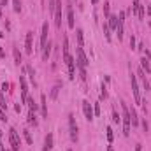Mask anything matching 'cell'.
Listing matches in <instances>:
<instances>
[{
	"mask_svg": "<svg viewBox=\"0 0 151 151\" xmlns=\"http://www.w3.org/2000/svg\"><path fill=\"white\" fill-rule=\"evenodd\" d=\"M121 109H123V135H130V111H128V105L125 102H121Z\"/></svg>",
	"mask_w": 151,
	"mask_h": 151,
	"instance_id": "obj_1",
	"label": "cell"
},
{
	"mask_svg": "<svg viewBox=\"0 0 151 151\" xmlns=\"http://www.w3.org/2000/svg\"><path fill=\"white\" fill-rule=\"evenodd\" d=\"M130 84H132V93L135 98V104H141V90H139V83H137V76L132 72L130 74Z\"/></svg>",
	"mask_w": 151,
	"mask_h": 151,
	"instance_id": "obj_2",
	"label": "cell"
},
{
	"mask_svg": "<svg viewBox=\"0 0 151 151\" xmlns=\"http://www.w3.org/2000/svg\"><path fill=\"white\" fill-rule=\"evenodd\" d=\"M63 60H65L67 69H69V79H74L76 77V58L72 55H65Z\"/></svg>",
	"mask_w": 151,
	"mask_h": 151,
	"instance_id": "obj_3",
	"label": "cell"
},
{
	"mask_svg": "<svg viewBox=\"0 0 151 151\" xmlns=\"http://www.w3.org/2000/svg\"><path fill=\"white\" fill-rule=\"evenodd\" d=\"M9 141H11L12 151H19V135H18L16 128H11V130H9Z\"/></svg>",
	"mask_w": 151,
	"mask_h": 151,
	"instance_id": "obj_4",
	"label": "cell"
},
{
	"mask_svg": "<svg viewBox=\"0 0 151 151\" xmlns=\"http://www.w3.org/2000/svg\"><path fill=\"white\" fill-rule=\"evenodd\" d=\"M76 53H77V67L79 69H86V65H88V58H86V55H84V49L77 46Z\"/></svg>",
	"mask_w": 151,
	"mask_h": 151,
	"instance_id": "obj_5",
	"label": "cell"
},
{
	"mask_svg": "<svg viewBox=\"0 0 151 151\" xmlns=\"http://www.w3.org/2000/svg\"><path fill=\"white\" fill-rule=\"evenodd\" d=\"M55 25L56 28H61V0H56L55 5Z\"/></svg>",
	"mask_w": 151,
	"mask_h": 151,
	"instance_id": "obj_6",
	"label": "cell"
},
{
	"mask_svg": "<svg viewBox=\"0 0 151 151\" xmlns=\"http://www.w3.org/2000/svg\"><path fill=\"white\" fill-rule=\"evenodd\" d=\"M83 113H84V118L88 120V121H92V120H93V116H95L93 107L90 105V102H88V100H83Z\"/></svg>",
	"mask_w": 151,
	"mask_h": 151,
	"instance_id": "obj_7",
	"label": "cell"
},
{
	"mask_svg": "<svg viewBox=\"0 0 151 151\" xmlns=\"http://www.w3.org/2000/svg\"><path fill=\"white\" fill-rule=\"evenodd\" d=\"M69 128H70V139L76 142L77 141V125H76L74 114H69Z\"/></svg>",
	"mask_w": 151,
	"mask_h": 151,
	"instance_id": "obj_8",
	"label": "cell"
},
{
	"mask_svg": "<svg viewBox=\"0 0 151 151\" xmlns=\"http://www.w3.org/2000/svg\"><path fill=\"white\" fill-rule=\"evenodd\" d=\"M19 84H21V102H27L28 98V84L25 76H19Z\"/></svg>",
	"mask_w": 151,
	"mask_h": 151,
	"instance_id": "obj_9",
	"label": "cell"
},
{
	"mask_svg": "<svg viewBox=\"0 0 151 151\" xmlns=\"http://www.w3.org/2000/svg\"><path fill=\"white\" fill-rule=\"evenodd\" d=\"M25 51H27V55H32V51H33V32H27V39H25Z\"/></svg>",
	"mask_w": 151,
	"mask_h": 151,
	"instance_id": "obj_10",
	"label": "cell"
},
{
	"mask_svg": "<svg viewBox=\"0 0 151 151\" xmlns=\"http://www.w3.org/2000/svg\"><path fill=\"white\" fill-rule=\"evenodd\" d=\"M48 33H49V25L44 23V25H42V32H40V48H44L49 42L48 40Z\"/></svg>",
	"mask_w": 151,
	"mask_h": 151,
	"instance_id": "obj_11",
	"label": "cell"
},
{
	"mask_svg": "<svg viewBox=\"0 0 151 151\" xmlns=\"http://www.w3.org/2000/svg\"><path fill=\"white\" fill-rule=\"evenodd\" d=\"M67 27L69 28H74L76 27V23H74V11H72L70 5H67Z\"/></svg>",
	"mask_w": 151,
	"mask_h": 151,
	"instance_id": "obj_12",
	"label": "cell"
},
{
	"mask_svg": "<svg viewBox=\"0 0 151 151\" xmlns=\"http://www.w3.org/2000/svg\"><path fill=\"white\" fill-rule=\"evenodd\" d=\"M53 149V134H48L46 139H44V148L42 151H51Z\"/></svg>",
	"mask_w": 151,
	"mask_h": 151,
	"instance_id": "obj_13",
	"label": "cell"
},
{
	"mask_svg": "<svg viewBox=\"0 0 151 151\" xmlns=\"http://www.w3.org/2000/svg\"><path fill=\"white\" fill-rule=\"evenodd\" d=\"M128 111H130V123H132L134 126H137V125H139V116H137V111L134 109V107H128Z\"/></svg>",
	"mask_w": 151,
	"mask_h": 151,
	"instance_id": "obj_14",
	"label": "cell"
},
{
	"mask_svg": "<svg viewBox=\"0 0 151 151\" xmlns=\"http://www.w3.org/2000/svg\"><path fill=\"white\" fill-rule=\"evenodd\" d=\"M137 77H141V81H142V84H144V90L148 92L149 90V83H148V79H146V74H144V70L141 69V70H137V74H135Z\"/></svg>",
	"mask_w": 151,
	"mask_h": 151,
	"instance_id": "obj_15",
	"label": "cell"
},
{
	"mask_svg": "<svg viewBox=\"0 0 151 151\" xmlns=\"http://www.w3.org/2000/svg\"><path fill=\"white\" fill-rule=\"evenodd\" d=\"M40 111H42V116L48 118V104H46V95L40 97Z\"/></svg>",
	"mask_w": 151,
	"mask_h": 151,
	"instance_id": "obj_16",
	"label": "cell"
},
{
	"mask_svg": "<svg viewBox=\"0 0 151 151\" xmlns=\"http://www.w3.org/2000/svg\"><path fill=\"white\" fill-rule=\"evenodd\" d=\"M107 25H109V28L116 30V28H118V16L111 14V16H109V23H107Z\"/></svg>",
	"mask_w": 151,
	"mask_h": 151,
	"instance_id": "obj_17",
	"label": "cell"
},
{
	"mask_svg": "<svg viewBox=\"0 0 151 151\" xmlns=\"http://www.w3.org/2000/svg\"><path fill=\"white\" fill-rule=\"evenodd\" d=\"M49 55H51V44L48 42V44L42 48V58H44V60H49Z\"/></svg>",
	"mask_w": 151,
	"mask_h": 151,
	"instance_id": "obj_18",
	"label": "cell"
},
{
	"mask_svg": "<svg viewBox=\"0 0 151 151\" xmlns=\"http://www.w3.org/2000/svg\"><path fill=\"white\" fill-rule=\"evenodd\" d=\"M25 70L28 72V77H30V81L35 84V70H33V67H32V65H25Z\"/></svg>",
	"mask_w": 151,
	"mask_h": 151,
	"instance_id": "obj_19",
	"label": "cell"
},
{
	"mask_svg": "<svg viewBox=\"0 0 151 151\" xmlns=\"http://www.w3.org/2000/svg\"><path fill=\"white\" fill-rule=\"evenodd\" d=\"M76 35H77V46H79V48H83V46H84V37H83V30H81V28H77V30H76Z\"/></svg>",
	"mask_w": 151,
	"mask_h": 151,
	"instance_id": "obj_20",
	"label": "cell"
},
{
	"mask_svg": "<svg viewBox=\"0 0 151 151\" xmlns=\"http://www.w3.org/2000/svg\"><path fill=\"white\" fill-rule=\"evenodd\" d=\"M141 67H142V70H144L146 74H149V72H151V65H149V61H148L146 58H142V60H141Z\"/></svg>",
	"mask_w": 151,
	"mask_h": 151,
	"instance_id": "obj_21",
	"label": "cell"
},
{
	"mask_svg": "<svg viewBox=\"0 0 151 151\" xmlns=\"http://www.w3.org/2000/svg\"><path fill=\"white\" fill-rule=\"evenodd\" d=\"M27 104H28V109H30V111H33V113L37 111V104H35V100H33L32 97L27 98Z\"/></svg>",
	"mask_w": 151,
	"mask_h": 151,
	"instance_id": "obj_22",
	"label": "cell"
},
{
	"mask_svg": "<svg viewBox=\"0 0 151 151\" xmlns=\"http://www.w3.org/2000/svg\"><path fill=\"white\" fill-rule=\"evenodd\" d=\"M60 86H61V84H60V83H56V84H55V86H53V90H51V95H49V97H51V98H53V100H55V98H56V97H58V92H60Z\"/></svg>",
	"mask_w": 151,
	"mask_h": 151,
	"instance_id": "obj_23",
	"label": "cell"
},
{
	"mask_svg": "<svg viewBox=\"0 0 151 151\" xmlns=\"http://www.w3.org/2000/svg\"><path fill=\"white\" fill-rule=\"evenodd\" d=\"M12 53H14V63H16V65H19V63H21V53L18 51V48H14Z\"/></svg>",
	"mask_w": 151,
	"mask_h": 151,
	"instance_id": "obj_24",
	"label": "cell"
},
{
	"mask_svg": "<svg viewBox=\"0 0 151 151\" xmlns=\"http://www.w3.org/2000/svg\"><path fill=\"white\" fill-rule=\"evenodd\" d=\"M28 123H30V125H33V126L37 125V116H35V113H33V111H30V113H28Z\"/></svg>",
	"mask_w": 151,
	"mask_h": 151,
	"instance_id": "obj_25",
	"label": "cell"
},
{
	"mask_svg": "<svg viewBox=\"0 0 151 151\" xmlns=\"http://www.w3.org/2000/svg\"><path fill=\"white\" fill-rule=\"evenodd\" d=\"M65 55H70L69 53V39H67V35L63 37V56H65Z\"/></svg>",
	"mask_w": 151,
	"mask_h": 151,
	"instance_id": "obj_26",
	"label": "cell"
},
{
	"mask_svg": "<svg viewBox=\"0 0 151 151\" xmlns=\"http://www.w3.org/2000/svg\"><path fill=\"white\" fill-rule=\"evenodd\" d=\"M12 7L14 12H21V0H12Z\"/></svg>",
	"mask_w": 151,
	"mask_h": 151,
	"instance_id": "obj_27",
	"label": "cell"
},
{
	"mask_svg": "<svg viewBox=\"0 0 151 151\" xmlns=\"http://www.w3.org/2000/svg\"><path fill=\"white\" fill-rule=\"evenodd\" d=\"M104 33H105V39L107 40H111V28H109V25H107V23H104Z\"/></svg>",
	"mask_w": 151,
	"mask_h": 151,
	"instance_id": "obj_28",
	"label": "cell"
},
{
	"mask_svg": "<svg viewBox=\"0 0 151 151\" xmlns=\"http://www.w3.org/2000/svg\"><path fill=\"white\" fill-rule=\"evenodd\" d=\"M23 137H25L27 144H33V141H32V135H30V132H28V130H23Z\"/></svg>",
	"mask_w": 151,
	"mask_h": 151,
	"instance_id": "obj_29",
	"label": "cell"
},
{
	"mask_svg": "<svg viewBox=\"0 0 151 151\" xmlns=\"http://www.w3.org/2000/svg\"><path fill=\"white\" fill-rule=\"evenodd\" d=\"M107 141H109V142H113V139H114V134H113V128L111 126H107Z\"/></svg>",
	"mask_w": 151,
	"mask_h": 151,
	"instance_id": "obj_30",
	"label": "cell"
},
{
	"mask_svg": "<svg viewBox=\"0 0 151 151\" xmlns=\"http://www.w3.org/2000/svg\"><path fill=\"white\" fill-rule=\"evenodd\" d=\"M113 121H114L116 125H118V123L121 121V116H120V114L116 113V109H113Z\"/></svg>",
	"mask_w": 151,
	"mask_h": 151,
	"instance_id": "obj_31",
	"label": "cell"
},
{
	"mask_svg": "<svg viewBox=\"0 0 151 151\" xmlns=\"http://www.w3.org/2000/svg\"><path fill=\"white\" fill-rule=\"evenodd\" d=\"M100 90H102V92H100V97H102V98H107V88H105V84H102Z\"/></svg>",
	"mask_w": 151,
	"mask_h": 151,
	"instance_id": "obj_32",
	"label": "cell"
},
{
	"mask_svg": "<svg viewBox=\"0 0 151 151\" xmlns=\"http://www.w3.org/2000/svg\"><path fill=\"white\" fill-rule=\"evenodd\" d=\"M0 120H2V121H7V116H5V113H4V109H2V105H0Z\"/></svg>",
	"mask_w": 151,
	"mask_h": 151,
	"instance_id": "obj_33",
	"label": "cell"
},
{
	"mask_svg": "<svg viewBox=\"0 0 151 151\" xmlns=\"http://www.w3.org/2000/svg\"><path fill=\"white\" fill-rule=\"evenodd\" d=\"M104 12H105V16H107V18L111 16V14H109V2H105V4H104Z\"/></svg>",
	"mask_w": 151,
	"mask_h": 151,
	"instance_id": "obj_34",
	"label": "cell"
},
{
	"mask_svg": "<svg viewBox=\"0 0 151 151\" xmlns=\"http://www.w3.org/2000/svg\"><path fill=\"white\" fill-rule=\"evenodd\" d=\"M93 113H95V116H98V114H100V104H95V109H93Z\"/></svg>",
	"mask_w": 151,
	"mask_h": 151,
	"instance_id": "obj_35",
	"label": "cell"
},
{
	"mask_svg": "<svg viewBox=\"0 0 151 151\" xmlns=\"http://www.w3.org/2000/svg\"><path fill=\"white\" fill-rule=\"evenodd\" d=\"M2 92H9V83H2Z\"/></svg>",
	"mask_w": 151,
	"mask_h": 151,
	"instance_id": "obj_36",
	"label": "cell"
},
{
	"mask_svg": "<svg viewBox=\"0 0 151 151\" xmlns=\"http://www.w3.org/2000/svg\"><path fill=\"white\" fill-rule=\"evenodd\" d=\"M130 48H132V49L135 48V37H134V35L130 37Z\"/></svg>",
	"mask_w": 151,
	"mask_h": 151,
	"instance_id": "obj_37",
	"label": "cell"
},
{
	"mask_svg": "<svg viewBox=\"0 0 151 151\" xmlns=\"http://www.w3.org/2000/svg\"><path fill=\"white\" fill-rule=\"evenodd\" d=\"M14 111H16V113H21V104H16V105H14Z\"/></svg>",
	"mask_w": 151,
	"mask_h": 151,
	"instance_id": "obj_38",
	"label": "cell"
},
{
	"mask_svg": "<svg viewBox=\"0 0 151 151\" xmlns=\"http://www.w3.org/2000/svg\"><path fill=\"white\" fill-rule=\"evenodd\" d=\"M142 128H144V132H148V123H146V120L142 121Z\"/></svg>",
	"mask_w": 151,
	"mask_h": 151,
	"instance_id": "obj_39",
	"label": "cell"
},
{
	"mask_svg": "<svg viewBox=\"0 0 151 151\" xmlns=\"http://www.w3.org/2000/svg\"><path fill=\"white\" fill-rule=\"evenodd\" d=\"M0 58H5V53H4V49L0 48Z\"/></svg>",
	"mask_w": 151,
	"mask_h": 151,
	"instance_id": "obj_40",
	"label": "cell"
},
{
	"mask_svg": "<svg viewBox=\"0 0 151 151\" xmlns=\"http://www.w3.org/2000/svg\"><path fill=\"white\" fill-rule=\"evenodd\" d=\"M135 151H142V144H137L135 146Z\"/></svg>",
	"mask_w": 151,
	"mask_h": 151,
	"instance_id": "obj_41",
	"label": "cell"
},
{
	"mask_svg": "<svg viewBox=\"0 0 151 151\" xmlns=\"http://www.w3.org/2000/svg\"><path fill=\"white\" fill-rule=\"evenodd\" d=\"M0 151H5V148H4V144H2V141H0Z\"/></svg>",
	"mask_w": 151,
	"mask_h": 151,
	"instance_id": "obj_42",
	"label": "cell"
},
{
	"mask_svg": "<svg viewBox=\"0 0 151 151\" xmlns=\"http://www.w3.org/2000/svg\"><path fill=\"white\" fill-rule=\"evenodd\" d=\"M92 4H93V5H97V4H98V0H92Z\"/></svg>",
	"mask_w": 151,
	"mask_h": 151,
	"instance_id": "obj_43",
	"label": "cell"
},
{
	"mask_svg": "<svg viewBox=\"0 0 151 151\" xmlns=\"http://www.w3.org/2000/svg\"><path fill=\"white\" fill-rule=\"evenodd\" d=\"M107 151H114V149H113V146H107Z\"/></svg>",
	"mask_w": 151,
	"mask_h": 151,
	"instance_id": "obj_44",
	"label": "cell"
},
{
	"mask_svg": "<svg viewBox=\"0 0 151 151\" xmlns=\"http://www.w3.org/2000/svg\"><path fill=\"white\" fill-rule=\"evenodd\" d=\"M148 14H151V5H148Z\"/></svg>",
	"mask_w": 151,
	"mask_h": 151,
	"instance_id": "obj_45",
	"label": "cell"
},
{
	"mask_svg": "<svg viewBox=\"0 0 151 151\" xmlns=\"http://www.w3.org/2000/svg\"><path fill=\"white\" fill-rule=\"evenodd\" d=\"M2 135H4V132H2V130H0V137H2Z\"/></svg>",
	"mask_w": 151,
	"mask_h": 151,
	"instance_id": "obj_46",
	"label": "cell"
},
{
	"mask_svg": "<svg viewBox=\"0 0 151 151\" xmlns=\"http://www.w3.org/2000/svg\"><path fill=\"white\" fill-rule=\"evenodd\" d=\"M0 18H2V9H0Z\"/></svg>",
	"mask_w": 151,
	"mask_h": 151,
	"instance_id": "obj_47",
	"label": "cell"
},
{
	"mask_svg": "<svg viewBox=\"0 0 151 151\" xmlns=\"http://www.w3.org/2000/svg\"><path fill=\"white\" fill-rule=\"evenodd\" d=\"M5 151H12V149H5Z\"/></svg>",
	"mask_w": 151,
	"mask_h": 151,
	"instance_id": "obj_48",
	"label": "cell"
},
{
	"mask_svg": "<svg viewBox=\"0 0 151 151\" xmlns=\"http://www.w3.org/2000/svg\"><path fill=\"white\" fill-rule=\"evenodd\" d=\"M67 151H72V149H67Z\"/></svg>",
	"mask_w": 151,
	"mask_h": 151,
	"instance_id": "obj_49",
	"label": "cell"
}]
</instances>
